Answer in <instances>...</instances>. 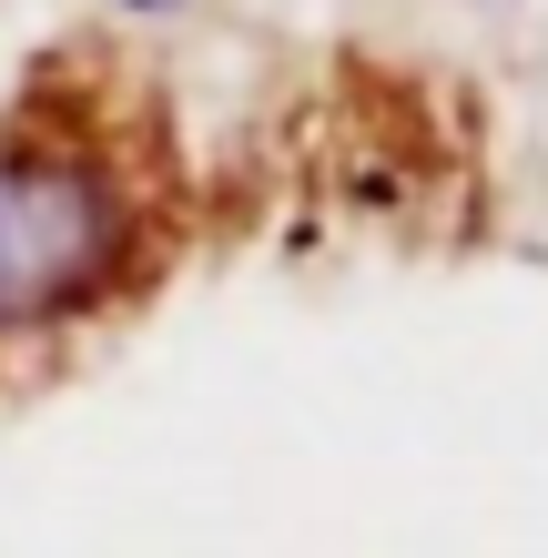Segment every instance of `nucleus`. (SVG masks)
Segmentation results:
<instances>
[{
    "label": "nucleus",
    "mask_w": 548,
    "mask_h": 558,
    "mask_svg": "<svg viewBox=\"0 0 548 558\" xmlns=\"http://www.w3.org/2000/svg\"><path fill=\"white\" fill-rule=\"evenodd\" d=\"M173 254L163 153L112 92L72 72L0 112V386L143 305Z\"/></svg>",
    "instance_id": "nucleus-1"
},
{
    "label": "nucleus",
    "mask_w": 548,
    "mask_h": 558,
    "mask_svg": "<svg viewBox=\"0 0 548 558\" xmlns=\"http://www.w3.org/2000/svg\"><path fill=\"white\" fill-rule=\"evenodd\" d=\"M122 11H183V0H122Z\"/></svg>",
    "instance_id": "nucleus-2"
}]
</instances>
